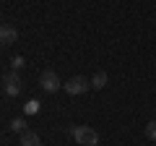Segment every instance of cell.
Here are the masks:
<instances>
[{"label":"cell","instance_id":"obj_1","mask_svg":"<svg viewBox=\"0 0 156 146\" xmlns=\"http://www.w3.org/2000/svg\"><path fill=\"white\" fill-rule=\"evenodd\" d=\"M73 138H76L78 146H96L99 144V133L89 125H76L73 128Z\"/></svg>","mask_w":156,"mask_h":146},{"label":"cell","instance_id":"obj_2","mask_svg":"<svg viewBox=\"0 0 156 146\" xmlns=\"http://www.w3.org/2000/svg\"><path fill=\"white\" fill-rule=\"evenodd\" d=\"M89 86H91L89 78H83V76H73V78H68L65 84H62V89H65L68 94L78 97V94H86V91H89Z\"/></svg>","mask_w":156,"mask_h":146},{"label":"cell","instance_id":"obj_3","mask_svg":"<svg viewBox=\"0 0 156 146\" xmlns=\"http://www.w3.org/2000/svg\"><path fill=\"white\" fill-rule=\"evenodd\" d=\"M39 86L44 91H57V89H62V81H60V76H57L55 71H44L42 76H39Z\"/></svg>","mask_w":156,"mask_h":146},{"label":"cell","instance_id":"obj_4","mask_svg":"<svg viewBox=\"0 0 156 146\" xmlns=\"http://www.w3.org/2000/svg\"><path fill=\"white\" fill-rule=\"evenodd\" d=\"M21 76H18V71H11L5 73V78H3V86H5V94L8 97H18L21 94Z\"/></svg>","mask_w":156,"mask_h":146},{"label":"cell","instance_id":"obj_5","mask_svg":"<svg viewBox=\"0 0 156 146\" xmlns=\"http://www.w3.org/2000/svg\"><path fill=\"white\" fill-rule=\"evenodd\" d=\"M16 39H18V31L13 26H8V24H3V26H0V45L11 47V45H16Z\"/></svg>","mask_w":156,"mask_h":146},{"label":"cell","instance_id":"obj_6","mask_svg":"<svg viewBox=\"0 0 156 146\" xmlns=\"http://www.w3.org/2000/svg\"><path fill=\"white\" fill-rule=\"evenodd\" d=\"M21 146H42V138L34 130H23L21 133Z\"/></svg>","mask_w":156,"mask_h":146},{"label":"cell","instance_id":"obj_7","mask_svg":"<svg viewBox=\"0 0 156 146\" xmlns=\"http://www.w3.org/2000/svg\"><path fill=\"white\" fill-rule=\"evenodd\" d=\"M104 86H107V73L99 71L94 78H91V89H104Z\"/></svg>","mask_w":156,"mask_h":146},{"label":"cell","instance_id":"obj_8","mask_svg":"<svg viewBox=\"0 0 156 146\" xmlns=\"http://www.w3.org/2000/svg\"><path fill=\"white\" fill-rule=\"evenodd\" d=\"M11 130H16V133H23V130H26V120H23V118L11 120Z\"/></svg>","mask_w":156,"mask_h":146},{"label":"cell","instance_id":"obj_9","mask_svg":"<svg viewBox=\"0 0 156 146\" xmlns=\"http://www.w3.org/2000/svg\"><path fill=\"white\" fill-rule=\"evenodd\" d=\"M146 136H148L151 141H156V120H151V123L146 125Z\"/></svg>","mask_w":156,"mask_h":146},{"label":"cell","instance_id":"obj_10","mask_svg":"<svg viewBox=\"0 0 156 146\" xmlns=\"http://www.w3.org/2000/svg\"><path fill=\"white\" fill-rule=\"evenodd\" d=\"M11 68H13V71H21V68H23V57H21V55H16V57L11 60Z\"/></svg>","mask_w":156,"mask_h":146}]
</instances>
